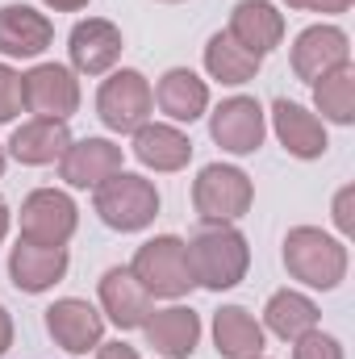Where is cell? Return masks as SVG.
Masks as SVG:
<instances>
[{"label": "cell", "mask_w": 355, "mask_h": 359, "mask_svg": "<svg viewBox=\"0 0 355 359\" xmlns=\"http://www.w3.org/2000/svg\"><path fill=\"white\" fill-rule=\"evenodd\" d=\"M67 147H72V130H67V121H55V117H34V121L17 126L8 138V155L25 168H46V163L63 159Z\"/></svg>", "instance_id": "cell-19"}, {"label": "cell", "mask_w": 355, "mask_h": 359, "mask_svg": "<svg viewBox=\"0 0 355 359\" xmlns=\"http://www.w3.org/2000/svg\"><path fill=\"white\" fill-rule=\"evenodd\" d=\"M126 50V38L113 21L105 17H88V21H76L72 38H67V55H72V72L80 76H105L117 67Z\"/></svg>", "instance_id": "cell-12"}, {"label": "cell", "mask_w": 355, "mask_h": 359, "mask_svg": "<svg viewBox=\"0 0 355 359\" xmlns=\"http://www.w3.org/2000/svg\"><path fill=\"white\" fill-rule=\"evenodd\" d=\"M188 264H192V280L201 288L226 292V288L243 284V276L251 268V247L234 226H205L188 243Z\"/></svg>", "instance_id": "cell-1"}, {"label": "cell", "mask_w": 355, "mask_h": 359, "mask_svg": "<svg viewBox=\"0 0 355 359\" xmlns=\"http://www.w3.org/2000/svg\"><path fill=\"white\" fill-rule=\"evenodd\" d=\"M0 176H4V147H0Z\"/></svg>", "instance_id": "cell-35"}, {"label": "cell", "mask_w": 355, "mask_h": 359, "mask_svg": "<svg viewBox=\"0 0 355 359\" xmlns=\"http://www.w3.org/2000/svg\"><path fill=\"white\" fill-rule=\"evenodd\" d=\"M134 280L159 297V301H180L188 297V288H196L192 280V264H188V243L176 238V234H159V238H147L134 255Z\"/></svg>", "instance_id": "cell-4"}, {"label": "cell", "mask_w": 355, "mask_h": 359, "mask_svg": "<svg viewBox=\"0 0 355 359\" xmlns=\"http://www.w3.org/2000/svg\"><path fill=\"white\" fill-rule=\"evenodd\" d=\"M155 104H159L172 121H188V126H192V121L205 117V109H209V84H205L196 72H188V67H172V72L159 76Z\"/></svg>", "instance_id": "cell-23"}, {"label": "cell", "mask_w": 355, "mask_h": 359, "mask_svg": "<svg viewBox=\"0 0 355 359\" xmlns=\"http://www.w3.org/2000/svg\"><path fill=\"white\" fill-rule=\"evenodd\" d=\"M147 343L151 351L163 359H188L201 343V318L188 309V305H168V309H155L147 318Z\"/></svg>", "instance_id": "cell-20"}, {"label": "cell", "mask_w": 355, "mask_h": 359, "mask_svg": "<svg viewBox=\"0 0 355 359\" xmlns=\"http://www.w3.org/2000/svg\"><path fill=\"white\" fill-rule=\"evenodd\" d=\"M213 347L222 359H255L264 355V326L243 305H222L213 313Z\"/></svg>", "instance_id": "cell-22"}, {"label": "cell", "mask_w": 355, "mask_h": 359, "mask_svg": "<svg viewBox=\"0 0 355 359\" xmlns=\"http://www.w3.org/2000/svg\"><path fill=\"white\" fill-rule=\"evenodd\" d=\"M117 172H121V147L109 138H80L59 159V176L67 188H96Z\"/></svg>", "instance_id": "cell-17"}, {"label": "cell", "mask_w": 355, "mask_h": 359, "mask_svg": "<svg viewBox=\"0 0 355 359\" xmlns=\"http://www.w3.org/2000/svg\"><path fill=\"white\" fill-rule=\"evenodd\" d=\"M21 92H25V109L34 117L67 121L80 109V80L63 63H38L34 72H25L21 76Z\"/></svg>", "instance_id": "cell-9"}, {"label": "cell", "mask_w": 355, "mask_h": 359, "mask_svg": "<svg viewBox=\"0 0 355 359\" xmlns=\"http://www.w3.org/2000/svg\"><path fill=\"white\" fill-rule=\"evenodd\" d=\"M314 104L322 113V121H335V126H351L355 121V67H339L330 76H322L314 84Z\"/></svg>", "instance_id": "cell-26"}, {"label": "cell", "mask_w": 355, "mask_h": 359, "mask_svg": "<svg viewBox=\"0 0 355 359\" xmlns=\"http://www.w3.org/2000/svg\"><path fill=\"white\" fill-rule=\"evenodd\" d=\"M13 347V318H8V309L0 305V355Z\"/></svg>", "instance_id": "cell-32"}, {"label": "cell", "mask_w": 355, "mask_h": 359, "mask_svg": "<svg viewBox=\"0 0 355 359\" xmlns=\"http://www.w3.org/2000/svg\"><path fill=\"white\" fill-rule=\"evenodd\" d=\"M239 46H247L251 55H272L284 42V13L272 0H239L230 13V29H226Z\"/></svg>", "instance_id": "cell-18"}, {"label": "cell", "mask_w": 355, "mask_h": 359, "mask_svg": "<svg viewBox=\"0 0 355 359\" xmlns=\"http://www.w3.org/2000/svg\"><path fill=\"white\" fill-rule=\"evenodd\" d=\"M80 226V209L59 188H34L21 201V238L38 247H67Z\"/></svg>", "instance_id": "cell-7"}, {"label": "cell", "mask_w": 355, "mask_h": 359, "mask_svg": "<svg viewBox=\"0 0 355 359\" xmlns=\"http://www.w3.org/2000/svg\"><path fill=\"white\" fill-rule=\"evenodd\" d=\"M284 268L305 288L330 292L347 280V247L318 226H293L284 234Z\"/></svg>", "instance_id": "cell-2"}, {"label": "cell", "mask_w": 355, "mask_h": 359, "mask_svg": "<svg viewBox=\"0 0 355 359\" xmlns=\"http://www.w3.org/2000/svg\"><path fill=\"white\" fill-rule=\"evenodd\" d=\"M67 264H72L67 247H38V243L17 238V247L8 251V280H13L17 292L38 297V292L55 288L67 276Z\"/></svg>", "instance_id": "cell-15"}, {"label": "cell", "mask_w": 355, "mask_h": 359, "mask_svg": "<svg viewBox=\"0 0 355 359\" xmlns=\"http://www.w3.org/2000/svg\"><path fill=\"white\" fill-rule=\"evenodd\" d=\"M46 330H51V339L63 351L88 355V351L100 347V339H105V313L96 305H88V301H80V297H59L46 309Z\"/></svg>", "instance_id": "cell-11"}, {"label": "cell", "mask_w": 355, "mask_h": 359, "mask_svg": "<svg viewBox=\"0 0 355 359\" xmlns=\"http://www.w3.org/2000/svg\"><path fill=\"white\" fill-rule=\"evenodd\" d=\"M134 159L151 172H184L192 159V138L176 126L147 121L134 130Z\"/></svg>", "instance_id": "cell-21"}, {"label": "cell", "mask_w": 355, "mask_h": 359, "mask_svg": "<svg viewBox=\"0 0 355 359\" xmlns=\"http://www.w3.org/2000/svg\"><path fill=\"white\" fill-rule=\"evenodd\" d=\"M92 192H96L92 205H96L100 222L117 234H138L159 217V188L147 176H134L126 168L117 176H109L105 184H96Z\"/></svg>", "instance_id": "cell-3"}, {"label": "cell", "mask_w": 355, "mask_h": 359, "mask_svg": "<svg viewBox=\"0 0 355 359\" xmlns=\"http://www.w3.org/2000/svg\"><path fill=\"white\" fill-rule=\"evenodd\" d=\"M255 359H267V355H255Z\"/></svg>", "instance_id": "cell-37"}, {"label": "cell", "mask_w": 355, "mask_h": 359, "mask_svg": "<svg viewBox=\"0 0 355 359\" xmlns=\"http://www.w3.org/2000/svg\"><path fill=\"white\" fill-rule=\"evenodd\" d=\"M351 63V38L339 25H309L293 42V72L305 84H318L322 76Z\"/></svg>", "instance_id": "cell-10"}, {"label": "cell", "mask_w": 355, "mask_h": 359, "mask_svg": "<svg viewBox=\"0 0 355 359\" xmlns=\"http://www.w3.org/2000/svg\"><path fill=\"white\" fill-rule=\"evenodd\" d=\"M46 8H55V13H80L88 0H42Z\"/></svg>", "instance_id": "cell-33"}, {"label": "cell", "mask_w": 355, "mask_h": 359, "mask_svg": "<svg viewBox=\"0 0 355 359\" xmlns=\"http://www.w3.org/2000/svg\"><path fill=\"white\" fill-rule=\"evenodd\" d=\"M335 226H339V234H355V184L339 188V196H335Z\"/></svg>", "instance_id": "cell-29"}, {"label": "cell", "mask_w": 355, "mask_h": 359, "mask_svg": "<svg viewBox=\"0 0 355 359\" xmlns=\"http://www.w3.org/2000/svg\"><path fill=\"white\" fill-rule=\"evenodd\" d=\"M96 359H138V347H130V343H100L96 347Z\"/></svg>", "instance_id": "cell-31"}, {"label": "cell", "mask_w": 355, "mask_h": 359, "mask_svg": "<svg viewBox=\"0 0 355 359\" xmlns=\"http://www.w3.org/2000/svg\"><path fill=\"white\" fill-rule=\"evenodd\" d=\"M318 305L305 297V292H297V288H280V292H272L264 305V326L276 334V339H284V343H293V339H301L305 330H314L318 326Z\"/></svg>", "instance_id": "cell-24"}, {"label": "cell", "mask_w": 355, "mask_h": 359, "mask_svg": "<svg viewBox=\"0 0 355 359\" xmlns=\"http://www.w3.org/2000/svg\"><path fill=\"white\" fill-rule=\"evenodd\" d=\"M151 109H155V92L147 84V76L134 72V67L113 72L96 92V117L113 134H134L138 126L151 121Z\"/></svg>", "instance_id": "cell-6"}, {"label": "cell", "mask_w": 355, "mask_h": 359, "mask_svg": "<svg viewBox=\"0 0 355 359\" xmlns=\"http://www.w3.org/2000/svg\"><path fill=\"white\" fill-rule=\"evenodd\" d=\"M100 313L117 326V330H142L147 318L155 313V297L134 280L130 268H109L100 276Z\"/></svg>", "instance_id": "cell-13"}, {"label": "cell", "mask_w": 355, "mask_h": 359, "mask_svg": "<svg viewBox=\"0 0 355 359\" xmlns=\"http://www.w3.org/2000/svg\"><path fill=\"white\" fill-rule=\"evenodd\" d=\"M293 359H343V343L335 334H322L318 326L293 339Z\"/></svg>", "instance_id": "cell-27"}, {"label": "cell", "mask_w": 355, "mask_h": 359, "mask_svg": "<svg viewBox=\"0 0 355 359\" xmlns=\"http://www.w3.org/2000/svg\"><path fill=\"white\" fill-rule=\"evenodd\" d=\"M25 109V92H21V76L8 67V63H0V126H8L17 113Z\"/></svg>", "instance_id": "cell-28"}, {"label": "cell", "mask_w": 355, "mask_h": 359, "mask_svg": "<svg viewBox=\"0 0 355 359\" xmlns=\"http://www.w3.org/2000/svg\"><path fill=\"white\" fill-rule=\"evenodd\" d=\"M163 4H180V0H163Z\"/></svg>", "instance_id": "cell-36"}, {"label": "cell", "mask_w": 355, "mask_h": 359, "mask_svg": "<svg viewBox=\"0 0 355 359\" xmlns=\"http://www.w3.org/2000/svg\"><path fill=\"white\" fill-rule=\"evenodd\" d=\"M255 201V184L243 168L230 163H209L201 168V176L192 184V209L205 226H230L239 217H247Z\"/></svg>", "instance_id": "cell-5"}, {"label": "cell", "mask_w": 355, "mask_h": 359, "mask_svg": "<svg viewBox=\"0 0 355 359\" xmlns=\"http://www.w3.org/2000/svg\"><path fill=\"white\" fill-rule=\"evenodd\" d=\"M288 8H305V13H330V17H339V13H347L355 0H284Z\"/></svg>", "instance_id": "cell-30"}, {"label": "cell", "mask_w": 355, "mask_h": 359, "mask_svg": "<svg viewBox=\"0 0 355 359\" xmlns=\"http://www.w3.org/2000/svg\"><path fill=\"white\" fill-rule=\"evenodd\" d=\"M272 130H276L280 147H284L293 159H305V163H309V159H322V155H326V147H330L322 117H318V113H309L305 104L288 100V96L272 100Z\"/></svg>", "instance_id": "cell-14"}, {"label": "cell", "mask_w": 355, "mask_h": 359, "mask_svg": "<svg viewBox=\"0 0 355 359\" xmlns=\"http://www.w3.org/2000/svg\"><path fill=\"white\" fill-rule=\"evenodd\" d=\"M267 134V113L255 96H226L209 113V138L226 155H255L264 147Z\"/></svg>", "instance_id": "cell-8"}, {"label": "cell", "mask_w": 355, "mask_h": 359, "mask_svg": "<svg viewBox=\"0 0 355 359\" xmlns=\"http://www.w3.org/2000/svg\"><path fill=\"white\" fill-rule=\"evenodd\" d=\"M55 42V25L34 4H4L0 8V55L8 59H38Z\"/></svg>", "instance_id": "cell-16"}, {"label": "cell", "mask_w": 355, "mask_h": 359, "mask_svg": "<svg viewBox=\"0 0 355 359\" xmlns=\"http://www.w3.org/2000/svg\"><path fill=\"white\" fill-rule=\"evenodd\" d=\"M8 226H13V213H8V205L0 201V243H4V234H8Z\"/></svg>", "instance_id": "cell-34"}, {"label": "cell", "mask_w": 355, "mask_h": 359, "mask_svg": "<svg viewBox=\"0 0 355 359\" xmlns=\"http://www.w3.org/2000/svg\"><path fill=\"white\" fill-rule=\"evenodd\" d=\"M260 55H251L247 46H239L230 34H213L209 42H205V72L217 80V84H230V88H239V84H251L255 76H260Z\"/></svg>", "instance_id": "cell-25"}]
</instances>
